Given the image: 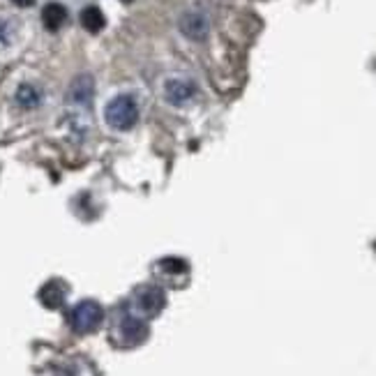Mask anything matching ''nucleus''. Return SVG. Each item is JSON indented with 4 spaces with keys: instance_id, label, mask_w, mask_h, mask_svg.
<instances>
[{
    "instance_id": "obj_1",
    "label": "nucleus",
    "mask_w": 376,
    "mask_h": 376,
    "mask_svg": "<svg viewBox=\"0 0 376 376\" xmlns=\"http://www.w3.org/2000/svg\"><path fill=\"white\" fill-rule=\"evenodd\" d=\"M104 118H107V123L114 127V130H120V132L132 130L139 120V107L130 95H120V98H114L107 104Z\"/></svg>"
},
{
    "instance_id": "obj_2",
    "label": "nucleus",
    "mask_w": 376,
    "mask_h": 376,
    "mask_svg": "<svg viewBox=\"0 0 376 376\" xmlns=\"http://www.w3.org/2000/svg\"><path fill=\"white\" fill-rule=\"evenodd\" d=\"M102 318H104V309L95 300H81L69 311V323L76 333H93L95 328H100Z\"/></svg>"
},
{
    "instance_id": "obj_3",
    "label": "nucleus",
    "mask_w": 376,
    "mask_h": 376,
    "mask_svg": "<svg viewBox=\"0 0 376 376\" xmlns=\"http://www.w3.org/2000/svg\"><path fill=\"white\" fill-rule=\"evenodd\" d=\"M166 305V295L159 286H143L134 295V307L141 316H157Z\"/></svg>"
},
{
    "instance_id": "obj_4",
    "label": "nucleus",
    "mask_w": 376,
    "mask_h": 376,
    "mask_svg": "<svg viewBox=\"0 0 376 376\" xmlns=\"http://www.w3.org/2000/svg\"><path fill=\"white\" fill-rule=\"evenodd\" d=\"M178 28L185 37L194 39V42H201V39H206L208 33H210V21H208V17L203 12L189 10L185 14H180Z\"/></svg>"
},
{
    "instance_id": "obj_5",
    "label": "nucleus",
    "mask_w": 376,
    "mask_h": 376,
    "mask_svg": "<svg viewBox=\"0 0 376 376\" xmlns=\"http://www.w3.org/2000/svg\"><path fill=\"white\" fill-rule=\"evenodd\" d=\"M118 337L123 347H137V344H141L148 337V325L143 323L139 316L127 314L123 316V321L118 323Z\"/></svg>"
},
{
    "instance_id": "obj_6",
    "label": "nucleus",
    "mask_w": 376,
    "mask_h": 376,
    "mask_svg": "<svg viewBox=\"0 0 376 376\" xmlns=\"http://www.w3.org/2000/svg\"><path fill=\"white\" fill-rule=\"evenodd\" d=\"M196 95V86L189 79H169L164 86V98L175 107H182Z\"/></svg>"
},
{
    "instance_id": "obj_7",
    "label": "nucleus",
    "mask_w": 376,
    "mask_h": 376,
    "mask_svg": "<svg viewBox=\"0 0 376 376\" xmlns=\"http://www.w3.org/2000/svg\"><path fill=\"white\" fill-rule=\"evenodd\" d=\"M93 79L90 76H76L74 83L69 86V100L76 104H88L93 100Z\"/></svg>"
},
{
    "instance_id": "obj_8",
    "label": "nucleus",
    "mask_w": 376,
    "mask_h": 376,
    "mask_svg": "<svg viewBox=\"0 0 376 376\" xmlns=\"http://www.w3.org/2000/svg\"><path fill=\"white\" fill-rule=\"evenodd\" d=\"M65 21H67V10L58 3L46 5L42 10V23L49 30H60L62 26H65Z\"/></svg>"
},
{
    "instance_id": "obj_9",
    "label": "nucleus",
    "mask_w": 376,
    "mask_h": 376,
    "mask_svg": "<svg viewBox=\"0 0 376 376\" xmlns=\"http://www.w3.org/2000/svg\"><path fill=\"white\" fill-rule=\"evenodd\" d=\"M65 293H67L65 286H62L60 282H49L42 291H39V300H42L46 307L55 309L65 302Z\"/></svg>"
},
{
    "instance_id": "obj_10",
    "label": "nucleus",
    "mask_w": 376,
    "mask_h": 376,
    "mask_svg": "<svg viewBox=\"0 0 376 376\" xmlns=\"http://www.w3.org/2000/svg\"><path fill=\"white\" fill-rule=\"evenodd\" d=\"M14 100H17V104L23 109H37L39 102H42V93H39V88L33 83H23V86H19Z\"/></svg>"
},
{
    "instance_id": "obj_11",
    "label": "nucleus",
    "mask_w": 376,
    "mask_h": 376,
    "mask_svg": "<svg viewBox=\"0 0 376 376\" xmlns=\"http://www.w3.org/2000/svg\"><path fill=\"white\" fill-rule=\"evenodd\" d=\"M104 23H107V19H104L100 7H86L81 12V26L86 30H90V33H100L104 28Z\"/></svg>"
},
{
    "instance_id": "obj_12",
    "label": "nucleus",
    "mask_w": 376,
    "mask_h": 376,
    "mask_svg": "<svg viewBox=\"0 0 376 376\" xmlns=\"http://www.w3.org/2000/svg\"><path fill=\"white\" fill-rule=\"evenodd\" d=\"M157 270L162 275H185L187 273V263L175 259V257H169V259H162L157 263Z\"/></svg>"
},
{
    "instance_id": "obj_13",
    "label": "nucleus",
    "mask_w": 376,
    "mask_h": 376,
    "mask_svg": "<svg viewBox=\"0 0 376 376\" xmlns=\"http://www.w3.org/2000/svg\"><path fill=\"white\" fill-rule=\"evenodd\" d=\"M12 42V23L7 19H0V49H7Z\"/></svg>"
},
{
    "instance_id": "obj_14",
    "label": "nucleus",
    "mask_w": 376,
    "mask_h": 376,
    "mask_svg": "<svg viewBox=\"0 0 376 376\" xmlns=\"http://www.w3.org/2000/svg\"><path fill=\"white\" fill-rule=\"evenodd\" d=\"M12 3L17 5V7H30V5L35 3V0H12Z\"/></svg>"
},
{
    "instance_id": "obj_15",
    "label": "nucleus",
    "mask_w": 376,
    "mask_h": 376,
    "mask_svg": "<svg viewBox=\"0 0 376 376\" xmlns=\"http://www.w3.org/2000/svg\"><path fill=\"white\" fill-rule=\"evenodd\" d=\"M125 3H132V0H125Z\"/></svg>"
}]
</instances>
